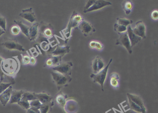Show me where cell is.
<instances>
[{
    "label": "cell",
    "mask_w": 158,
    "mask_h": 113,
    "mask_svg": "<svg viewBox=\"0 0 158 113\" xmlns=\"http://www.w3.org/2000/svg\"><path fill=\"white\" fill-rule=\"evenodd\" d=\"M82 20V16L76 11H73L66 28L61 31V33L65 38L66 43L71 37L72 29L78 26Z\"/></svg>",
    "instance_id": "cell-1"
},
{
    "label": "cell",
    "mask_w": 158,
    "mask_h": 113,
    "mask_svg": "<svg viewBox=\"0 0 158 113\" xmlns=\"http://www.w3.org/2000/svg\"><path fill=\"white\" fill-rule=\"evenodd\" d=\"M19 69V61L14 58L3 59L2 62V70L6 75L13 77L17 74Z\"/></svg>",
    "instance_id": "cell-2"
},
{
    "label": "cell",
    "mask_w": 158,
    "mask_h": 113,
    "mask_svg": "<svg viewBox=\"0 0 158 113\" xmlns=\"http://www.w3.org/2000/svg\"><path fill=\"white\" fill-rule=\"evenodd\" d=\"M51 75L54 82L57 86L58 90H60L63 88L68 85L72 80L71 76L64 75L57 72H52Z\"/></svg>",
    "instance_id": "cell-3"
},
{
    "label": "cell",
    "mask_w": 158,
    "mask_h": 113,
    "mask_svg": "<svg viewBox=\"0 0 158 113\" xmlns=\"http://www.w3.org/2000/svg\"><path fill=\"white\" fill-rule=\"evenodd\" d=\"M112 61V59H110L108 64L100 72L97 74H92L90 75V77L93 79V81L94 83H97L100 85L101 88V90L103 91H104V88L103 87H104V84H105V81L106 79L109 68L110 65Z\"/></svg>",
    "instance_id": "cell-4"
},
{
    "label": "cell",
    "mask_w": 158,
    "mask_h": 113,
    "mask_svg": "<svg viewBox=\"0 0 158 113\" xmlns=\"http://www.w3.org/2000/svg\"><path fill=\"white\" fill-rule=\"evenodd\" d=\"M1 45L7 50H18L22 52L25 51L23 46L14 39H6L2 43Z\"/></svg>",
    "instance_id": "cell-5"
},
{
    "label": "cell",
    "mask_w": 158,
    "mask_h": 113,
    "mask_svg": "<svg viewBox=\"0 0 158 113\" xmlns=\"http://www.w3.org/2000/svg\"><path fill=\"white\" fill-rule=\"evenodd\" d=\"M73 63L72 62H66L62 63L59 66L52 68L54 71L57 72L61 74L67 76H71L72 75Z\"/></svg>",
    "instance_id": "cell-6"
},
{
    "label": "cell",
    "mask_w": 158,
    "mask_h": 113,
    "mask_svg": "<svg viewBox=\"0 0 158 113\" xmlns=\"http://www.w3.org/2000/svg\"><path fill=\"white\" fill-rule=\"evenodd\" d=\"M116 45H121L123 47H125L129 54H131L132 52V50L131 45V42L128 37V34L127 32L120 34V36L118 39H117L116 42Z\"/></svg>",
    "instance_id": "cell-7"
},
{
    "label": "cell",
    "mask_w": 158,
    "mask_h": 113,
    "mask_svg": "<svg viewBox=\"0 0 158 113\" xmlns=\"http://www.w3.org/2000/svg\"><path fill=\"white\" fill-rule=\"evenodd\" d=\"M93 74H97L105 68V63L103 59L99 56H96L91 63Z\"/></svg>",
    "instance_id": "cell-8"
},
{
    "label": "cell",
    "mask_w": 158,
    "mask_h": 113,
    "mask_svg": "<svg viewBox=\"0 0 158 113\" xmlns=\"http://www.w3.org/2000/svg\"><path fill=\"white\" fill-rule=\"evenodd\" d=\"M78 27L85 36L91 35L95 31L94 26L87 20H83Z\"/></svg>",
    "instance_id": "cell-9"
},
{
    "label": "cell",
    "mask_w": 158,
    "mask_h": 113,
    "mask_svg": "<svg viewBox=\"0 0 158 113\" xmlns=\"http://www.w3.org/2000/svg\"><path fill=\"white\" fill-rule=\"evenodd\" d=\"M64 109L66 113H77L79 111V105L77 101L69 99L67 100Z\"/></svg>",
    "instance_id": "cell-10"
},
{
    "label": "cell",
    "mask_w": 158,
    "mask_h": 113,
    "mask_svg": "<svg viewBox=\"0 0 158 113\" xmlns=\"http://www.w3.org/2000/svg\"><path fill=\"white\" fill-rule=\"evenodd\" d=\"M132 30L135 34L142 39L146 38V27L143 21L141 20L138 21L136 23L135 27L132 29Z\"/></svg>",
    "instance_id": "cell-11"
},
{
    "label": "cell",
    "mask_w": 158,
    "mask_h": 113,
    "mask_svg": "<svg viewBox=\"0 0 158 113\" xmlns=\"http://www.w3.org/2000/svg\"><path fill=\"white\" fill-rule=\"evenodd\" d=\"M19 16L31 23H34L37 20L36 16L31 7L22 10L19 14Z\"/></svg>",
    "instance_id": "cell-12"
},
{
    "label": "cell",
    "mask_w": 158,
    "mask_h": 113,
    "mask_svg": "<svg viewBox=\"0 0 158 113\" xmlns=\"http://www.w3.org/2000/svg\"><path fill=\"white\" fill-rule=\"evenodd\" d=\"M112 5V3L108 1H104V0H97L94 3L90 8L85 11H83L84 13H86L88 12H92L99 10L105 7Z\"/></svg>",
    "instance_id": "cell-13"
},
{
    "label": "cell",
    "mask_w": 158,
    "mask_h": 113,
    "mask_svg": "<svg viewBox=\"0 0 158 113\" xmlns=\"http://www.w3.org/2000/svg\"><path fill=\"white\" fill-rule=\"evenodd\" d=\"M70 51V47L66 45H59L56 47V49L50 53V56H63L69 53Z\"/></svg>",
    "instance_id": "cell-14"
},
{
    "label": "cell",
    "mask_w": 158,
    "mask_h": 113,
    "mask_svg": "<svg viewBox=\"0 0 158 113\" xmlns=\"http://www.w3.org/2000/svg\"><path fill=\"white\" fill-rule=\"evenodd\" d=\"M127 97H128V98H129L134 103L137 104L142 109L143 113H146V108L145 106L144 101L140 96H138V95H134V94L128 93Z\"/></svg>",
    "instance_id": "cell-15"
},
{
    "label": "cell",
    "mask_w": 158,
    "mask_h": 113,
    "mask_svg": "<svg viewBox=\"0 0 158 113\" xmlns=\"http://www.w3.org/2000/svg\"><path fill=\"white\" fill-rule=\"evenodd\" d=\"M12 91H13V87L12 86H11L4 92L0 95V102L3 106H5L10 101Z\"/></svg>",
    "instance_id": "cell-16"
},
{
    "label": "cell",
    "mask_w": 158,
    "mask_h": 113,
    "mask_svg": "<svg viewBox=\"0 0 158 113\" xmlns=\"http://www.w3.org/2000/svg\"><path fill=\"white\" fill-rule=\"evenodd\" d=\"M39 23L38 22L33 23V25L30 27L29 29L28 39L31 41L36 40L39 35Z\"/></svg>",
    "instance_id": "cell-17"
},
{
    "label": "cell",
    "mask_w": 158,
    "mask_h": 113,
    "mask_svg": "<svg viewBox=\"0 0 158 113\" xmlns=\"http://www.w3.org/2000/svg\"><path fill=\"white\" fill-rule=\"evenodd\" d=\"M127 33L128 34V37L130 39V42H131L132 47L134 46L139 41L142 40V38L141 37H139L134 33L131 25L127 27Z\"/></svg>",
    "instance_id": "cell-18"
},
{
    "label": "cell",
    "mask_w": 158,
    "mask_h": 113,
    "mask_svg": "<svg viewBox=\"0 0 158 113\" xmlns=\"http://www.w3.org/2000/svg\"><path fill=\"white\" fill-rule=\"evenodd\" d=\"M36 97L42 104H50L52 102V98L49 94L46 93L36 94Z\"/></svg>",
    "instance_id": "cell-19"
},
{
    "label": "cell",
    "mask_w": 158,
    "mask_h": 113,
    "mask_svg": "<svg viewBox=\"0 0 158 113\" xmlns=\"http://www.w3.org/2000/svg\"><path fill=\"white\" fill-rule=\"evenodd\" d=\"M24 91L22 90H13L10 100V104L18 103L21 100Z\"/></svg>",
    "instance_id": "cell-20"
},
{
    "label": "cell",
    "mask_w": 158,
    "mask_h": 113,
    "mask_svg": "<svg viewBox=\"0 0 158 113\" xmlns=\"http://www.w3.org/2000/svg\"><path fill=\"white\" fill-rule=\"evenodd\" d=\"M40 33L46 38H50L52 36L53 28L50 24H44L40 28Z\"/></svg>",
    "instance_id": "cell-21"
},
{
    "label": "cell",
    "mask_w": 158,
    "mask_h": 113,
    "mask_svg": "<svg viewBox=\"0 0 158 113\" xmlns=\"http://www.w3.org/2000/svg\"><path fill=\"white\" fill-rule=\"evenodd\" d=\"M119 75L116 72L112 73L110 75V84L113 88L117 89L119 86Z\"/></svg>",
    "instance_id": "cell-22"
},
{
    "label": "cell",
    "mask_w": 158,
    "mask_h": 113,
    "mask_svg": "<svg viewBox=\"0 0 158 113\" xmlns=\"http://www.w3.org/2000/svg\"><path fill=\"white\" fill-rule=\"evenodd\" d=\"M3 59L0 56V83H10L12 82V77L8 75H6L3 73L2 70V63Z\"/></svg>",
    "instance_id": "cell-23"
},
{
    "label": "cell",
    "mask_w": 158,
    "mask_h": 113,
    "mask_svg": "<svg viewBox=\"0 0 158 113\" xmlns=\"http://www.w3.org/2000/svg\"><path fill=\"white\" fill-rule=\"evenodd\" d=\"M67 100V96L62 92H60L56 96V103L58 105L63 108L64 107Z\"/></svg>",
    "instance_id": "cell-24"
},
{
    "label": "cell",
    "mask_w": 158,
    "mask_h": 113,
    "mask_svg": "<svg viewBox=\"0 0 158 113\" xmlns=\"http://www.w3.org/2000/svg\"><path fill=\"white\" fill-rule=\"evenodd\" d=\"M36 99H37L36 97V93L28 92V91H24L21 100L30 102Z\"/></svg>",
    "instance_id": "cell-25"
},
{
    "label": "cell",
    "mask_w": 158,
    "mask_h": 113,
    "mask_svg": "<svg viewBox=\"0 0 158 113\" xmlns=\"http://www.w3.org/2000/svg\"><path fill=\"white\" fill-rule=\"evenodd\" d=\"M14 22L16 23V25L19 26L20 28V30L23 33V34H25V36H27L28 38L29 37V29L30 27L27 26L26 24L23 23L21 21L19 20H14Z\"/></svg>",
    "instance_id": "cell-26"
},
{
    "label": "cell",
    "mask_w": 158,
    "mask_h": 113,
    "mask_svg": "<svg viewBox=\"0 0 158 113\" xmlns=\"http://www.w3.org/2000/svg\"><path fill=\"white\" fill-rule=\"evenodd\" d=\"M123 7L126 15H129L131 12L133 8L132 3L131 1H125L123 3Z\"/></svg>",
    "instance_id": "cell-27"
},
{
    "label": "cell",
    "mask_w": 158,
    "mask_h": 113,
    "mask_svg": "<svg viewBox=\"0 0 158 113\" xmlns=\"http://www.w3.org/2000/svg\"><path fill=\"white\" fill-rule=\"evenodd\" d=\"M133 23V21L131 20L124 18L118 17L117 18V23L119 25H123L128 27Z\"/></svg>",
    "instance_id": "cell-28"
},
{
    "label": "cell",
    "mask_w": 158,
    "mask_h": 113,
    "mask_svg": "<svg viewBox=\"0 0 158 113\" xmlns=\"http://www.w3.org/2000/svg\"><path fill=\"white\" fill-rule=\"evenodd\" d=\"M129 101V107L130 109L138 113H143L142 109L139 106L135 104L129 98H128Z\"/></svg>",
    "instance_id": "cell-29"
},
{
    "label": "cell",
    "mask_w": 158,
    "mask_h": 113,
    "mask_svg": "<svg viewBox=\"0 0 158 113\" xmlns=\"http://www.w3.org/2000/svg\"><path fill=\"white\" fill-rule=\"evenodd\" d=\"M53 105V102L50 104H42L40 109V113H49Z\"/></svg>",
    "instance_id": "cell-30"
},
{
    "label": "cell",
    "mask_w": 158,
    "mask_h": 113,
    "mask_svg": "<svg viewBox=\"0 0 158 113\" xmlns=\"http://www.w3.org/2000/svg\"><path fill=\"white\" fill-rule=\"evenodd\" d=\"M114 30L119 34H121L127 32V27L116 23L114 24Z\"/></svg>",
    "instance_id": "cell-31"
},
{
    "label": "cell",
    "mask_w": 158,
    "mask_h": 113,
    "mask_svg": "<svg viewBox=\"0 0 158 113\" xmlns=\"http://www.w3.org/2000/svg\"><path fill=\"white\" fill-rule=\"evenodd\" d=\"M63 56H50V57L51 58L53 64V68L54 67L59 66L60 64L62 63V58H63Z\"/></svg>",
    "instance_id": "cell-32"
},
{
    "label": "cell",
    "mask_w": 158,
    "mask_h": 113,
    "mask_svg": "<svg viewBox=\"0 0 158 113\" xmlns=\"http://www.w3.org/2000/svg\"><path fill=\"white\" fill-rule=\"evenodd\" d=\"M18 105L22 109L25 110H28L31 108L29 102L26 101L20 100V102L18 103Z\"/></svg>",
    "instance_id": "cell-33"
},
{
    "label": "cell",
    "mask_w": 158,
    "mask_h": 113,
    "mask_svg": "<svg viewBox=\"0 0 158 113\" xmlns=\"http://www.w3.org/2000/svg\"><path fill=\"white\" fill-rule=\"evenodd\" d=\"M13 84L11 83H0V95L4 92L9 87L11 86Z\"/></svg>",
    "instance_id": "cell-34"
},
{
    "label": "cell",
    "mask_w": 158,
    "mask_h": 113,
    "mask_svg": "<svg viewBox=\"0 0 158 113\" xmlns=\"http://www.w3.org/2000/svg\"><path fill=\"white\" fill-rule=\"evenodd\" d=\"M29 102L31 107L36 108V109H39V110H40L41 106L42 104L40 102V101L38 100V99L31 101Z\"/></svg>",
    "instance_id": "cell-35"
},
{
    "label": "cell",
    "mask_w": 158,
    "mask_h": 113,
    "mask_svg": "<svg viewBox=\"0 0 158 113\" xmlns=\"http://www.w3.org/2000/svg\"><path fill=\"white\" fill-rule=\"evenodd\" d=\"M21 61H22V64L24 65H27L30 64V62L31 56L28 54L23 55H21Z\"/></svg>",
    "instance_id": "cell-36"
},
{
    "label": "cell",
    "mask_w": 158,
    "mask_h": 113,
    "mask_svg": "<svg viewBox=\"0 0 158 113\" xmlns=\"http://www.w3.org/2000/svg\"><path fill=\"white\" fill-rule=\"evenodd\" d=\"M20 29L17 25H14L11 28V32L12 34L14 35H17L19 34L20 32Z\"/></svg>",
    "instance_id": "cell-37"
},
{
    "label": "cell",
    "mask_w": 158,
    "mask_h": 113,
    "mask_svg": "<svg viewBox=\"0 0 158 113\" xmlns=\"http://www.w3.org/2000/svg\"><path fill=\"white\" fill-rule=\"evenodd\" d=\"M0 27L6 31V20L5 17L0 15Z\"/></svg>",
    "instance_id": "cell-38"
},
{
    "label": "cell",
    "mask_w": 158,
    "mask_h": 113,
    "mask_svg": "<svg viewBox=\"0 0 158 113\" xmlns=\"http://www.w3.org/2000/svg\"><path fill=\"white\" fill-rule=\"evenodd\" d=\"M95 2V0H89V1H87V2H86V4L84 7L83 11H85V10H87V9L90 8L93 5V4Z\"/></svg>",
    "instance_id": "cell-39"
},
{
    "label": "cell",
    "mask_w": 158,
    "mask_h": 113,
    "mask_svg": "<svg viewBox=\"0 0 158 113\" xmlns=\"http://www.w3.org/2000/svg\"><path fill=\"white\" fill-rule=\"evenodd\" d=\"M104 48V46L100 42L96 41L94 49L97 51H102Z\"/></svg>",
    "instance_id": "cell-40"
},
{
    "label": "cell",
    "mask_w": 158,
    "mask_h": 113,
    "mask_svg": "<svg viewBox=\"0 0 158 113\" xmlns=\"http://www.w3.org/2000/svg\"><path fill=\"white\" fill-rule=\"evenodd\" d=\"M151 18L152 19L155 20H158V10L155 9L152 11L151 13Z\"/></svg>",
    "instance_id": "cell-41"
},
{
    "label": "cell",
    "mask_w": 158,
    "mask_h": 113,
    "mask_svg": "<svg viewBox=\"0 0 158 113\" xmlns=\"http://www.w3.org/2000/svg\"><path fill=\"white\" fill-rule=\"evenodd\" d=\"M27 113H40V111L39 109L31 107L29 109L27 110Z\"/></svg>",
    "instance_id": "cell-42"
},
{
    "label": "cell",
    "mask_w": 158,
    "mask_h": 113,
    "mask_svg": "<svg viewBox=\"0 0 158 113\" xmlns=\"http://www.w3.org/2000/svg\"><path fill=\"white\" fill-rule=\"evenodd\" d=\"M46 67L48 68H53V64L52 61L51 57L48 58L46 61Z\"/></svg>",
    "instance_id": "cell-43"
},
{
    "label": "cell",
    "mask_w": 158,
    "mask_h": 113,
    "mask_svg": "<svg viewBox=\"0 0 158 113\" xmlns=\"http://www.w3.org/2000/svg\"><path fill=\"white\" fill-rule=\"evenodd\" d=\"M36 62V59L35 57L31 56V57L30 62V64H31V65H34Z\"/></svg>",
    "instance_id": "cell-44"
},
{
    "label": "cell",
    "mask_w": 158,
    "mask_h": 113,
    "mask_svg": "<svg viewBox=\"0 0 158 113\" xmlns=\"http://www.w3.org/2000/svg\"><path fill=\"white\" fill-rule=\"evenodd\" d=\"M6 31H5L4 30L2 29L0 27V36L2 35V34H3L5 33Z\"/></svg>",
    "instance_id": "cell-45"
}]
</instances>
